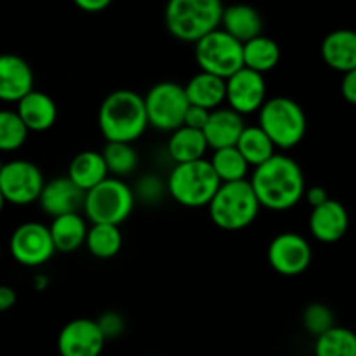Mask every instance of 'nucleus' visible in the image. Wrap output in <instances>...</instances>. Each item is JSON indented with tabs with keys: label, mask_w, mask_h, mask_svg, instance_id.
<instances>
[{
	"label": "nucleus",
	"mask_w": 356,
	"mask_h": 356,
	"mask_svg": "<svg viewBox=\"0 0 356 356\" xmlns=\"http://www.w3.org/2000/svg\"><path fill=\"white\" fill-rule=\"evenodd\" d=\"M261 207L275 212L294 209L306 195V177L302 167L292 156L277 153L250 174Z\"/></svg>",
	"instance_id": "obj_1"
},
{
	"label": "nucleus",
	"mask_w": 356,
	"mask_h": 356,
	"mask_svg": "<svg viewBox=\"0 0 356 356\" xmlns=\"http://www.w3.org/2000/svg\"><path fill=\"white\" fill-rule=\"evenodd\" d=\"M97 125L106 143L134 145L149 127L145 96L131 89H117L99 104Z\"/></svg>",
	"instance_id": "obj_2"
},
{
	"label": "nucleus",
	"mask_w": 356,
	"mask_h": 356,
	"mask_svg": "<svg viewBox=\"0 0 356 356\" xmlns=\"http://www.w3.org/2000/svg\"><path fill=\"white\" fill-rule=\"evenodd\" d=\"M225 6L219 0H170L163 10L167 31L181 42L197 44L221 28Z\"/></svg>",
	"instance_id": "obj_3"
},
{
	"label": "nucleus",
	"mask_w": 356,
	"mask_h": 356,
	"mask_svg": "<svg viewBox=\"0 0 356 356\" xmlns=\"http://www.w3.org/2000/svg\"><path fill=\"white\" fill-rule=\"evenodd\" d=\"M261 204L249 179L222 183L207 205L211 221L225 232H240L256 221Z\"/></svg>",
	"instance_id": "obj_4"
},
{
	"label": "nucleus",
	"mask_w": 356,
	"mask_h": 356,
	"mask_svg": "<svg viewBox=\"0 0 356 356\" xmlns=\"http://www.w3.org/2000/svg\"><path fill=\"white\" fill-rule=\"evenodd\" d=\"M167 195L183 207H207L218 193L221 181L211 165V160L176 163L165 179Z\"/></svg>",
	"instance_id": "obj_5"
},
{
	"label": "nucleus",
	"mask_w": 356,
	"mask_h": 356,
	"mask_svg": "<svg viewBox=\"0 0 356 356\" xmlns=\"http://www.w3.org/2000/svg\"><path fill=\"white\" fill-rule=\"evenodd\" d=\"M257 115V125L266 132L277 149L296 148L308 131L305 108L289 96L268 97Z\"/></svg>",
	"instance_id": "obj_6"
},
{
	"label": "nucleus",
	"mask_w": 356,
	"mask_h": 356,
	"mask_svg": "<svg viewBox=\"0 0 356 356\" xmlns=\"http://www.w3.org/2000/svg\"><path fill=\"white\" fill-rule=\"evenodd\" d=\"M136 205L134 190L118 177H108L86 193L83 216L92 225H124Z\"/></svg>",
	"instance_id": "obj_7"
},
{
	"label": "nucleus",
	"mask_w": 356,
	"mask_h": 356,
	"mask_svg": "<svg viewBox=\"0 0 356 356\" xmlns=\"http://www.w3.org/2000/svg\"><path fill=\"white\" fill-rule=\"evenodd\" d=\"M195 61L200 72L228 80L236 72L245 68L243 44L222 28H218L195 44Z\"/></svg>",
	"instance_id": "obj_8"
},
{
	"label": "nucleus",
	"mask_w": 356,
	"mask_h": 356,
	"mask_svg": "<svg viewBox=\"0 0 356 356\" xmlns=\"http://www.w3.org/2000/svg\"><path fill=\"white\" fill-rule=\"evenodd\" d=\"M145 104L149 125L169 134L183 127L184 117L191 106L184 86L174 80H162L149 87L145 94Z\"/></svg>",
	"instance_id": "obj_9"
},
{
	"label": "nucleus",
	"mask_w": 356,
	"mask_h": 356,
	"mask_svg": "<svg viewBox=\"0 0 356 356\" xmlns=\"http://www.w3.org/2000/svg\"><path fill=\"white\" fill-rule=\"evenodd\" d=\"M45 183L40 167L30 160H9L0 170V191L7 204L30 205L38 202Z\"/></svg>",
	"instance_id": "obj_10"
},
{
	"label": "nucleus",
	"mask_w": 356,
	"mask_h": 356,
	"mask_svg": "<svg viewBox=\"0 0 356 356\" xmlns=\"http://www.w3.org/2000/svg\"><path fill=\"white\" fill-rule=\"evenodd\" d=\"M10 256L26 268H38L56 254L49 226L38 221H26L17 226L9 240Z\"/></svg>",
	"instance_id": "obj_11"
},
{
	"label": "nucleus",
	"mask_w": 356,
	"mask_h": 356,
	"mask_svg": "<svg viewBox=\"0 0 356 356\" xmlns=\"http://www.w3.org/2000/svg\"><path fill=\"white\" fill-rule=\"evenodd\" d=\"M312 261V245L299 233H278L268 245V263L278 275L284 277H298L305 273Z\"/></svg>",
	"instance_id": "obj_12"
},
{
	"label": "nucleus",
	"mask_w": 356,
	"mask_h": 356,
	"mask_svg": "<svg viewBox=\"0 0 356 356\" xmlns=\"http://www.w3.org/2000/svg\"><path fill=\"white\" fill-rule=\"evenodd\" d=\"M268 99L266 79L261 73L242 68L226 80V103L228 108L242 117L259 113Z\"/></svg>",
	"instance_id": "obj_13"
},
{
	"label": "nucleus",
	"mask_w": 356,
	"mask_h": 356,
	"mask_svg": "<svg viewBox=\"0 0 356 356\" xmlns=\"http://www.w3.org/2000/svg\"><path fill=\"white\" fill-rule=\"evenodd\" d=\"M106 337L92 318H75L58 336L59 356H101Z\"/></svg>",
	"instance_id": "obj_14"
},
{
	"label": "nucleus",
	"mask_w": 356,
	"mask_h": 356,
	"mask_svg": "<svg viewBox=\"0 0 356 356\" xmlns=\"http://www.w3.org/2000/svg\"><path fill=\"white\" fill-rule=\"evenodd\" d=\"M83 202H86V191L80 190L68 176L49 179L38 198L40 209L52 219L83 211Z\"/></svg>",
	"instance_id": "obj_15"
},
{
	"label": "nucleus",
	"mask_w": 356,
	"mask_h": 356,
	"mask_svg": "<svg viewBox=\"0 0 356 356\" xmlns=\"http://www.w3.org/2000/svg\"><path fill=\"white\" fill-rule=\"evenodd\" d=\"M35 75L30 63L17 54H0V101L19 103L33 90Z\"/></svg>",
	"instance_id": "obj_16"
},
{
	"label": "nucleus",
	"mask_w": 356,
	"mask_h": 356,
	"mask_svg": "<svg viewBox=\"0 0 356 356\" xmlns=\"http://www.w3.org/2000/svg\"><path fill=\"white\" fill-rule=\"evenodd\" d=\"M308 226L315 240L322 243H336L343 240L350 229V214L339 200L330 198L320 207L312 209Z\"/></svg>",
	"instance_id": "obj_17"
},
{
	"label": "nucleus",
	"mask_w": 356,
	"mask_h": 356,
	"mask_svg": "<svg viewBox=\"0 0 356 356\" xmlns=\"http://www.w3.org/2000/svg\"><path fill=\"white\" fill-rule=\"evenodd\" d=\"M245 120L240 113L233 111L232 108L221 106L218 110L211 111L207 125L202 132H204L205 139H207L209 148L225 149L233 148L238 143L240 136L245 131Z\"/></svg>",
	"instance_id": "obj_18"
},
{
	"label": "nucleus",
	"mask_w": 356,
	"mask_h": 356,
	"mask_svg": "<svg viewBox=\"0 0 356 356\" xmlns=\"http://www.w3.org/2000/svg\"><path fill=\"white\" fill-rule=\"evenodd\" d=\"M322 59L329 68L344 73L356 70V30L337 28L322 40Z\"/></svg>",
	"instance_id": "obj_19"
},
{
	"label": "nucleus",
	"mask_w": 356,
	"mask_h": 356,
	"mask_svg": "<svg viewBox=\"0 0 356 356\" xmlns=\"http://www.w3.org/2000/svg\"><path fill=\"white\" fill-rule=\"evenodd\" d=\"M16 111L30 132H45L58 120V104L42 90H31L16 104Z\"/></svg>",
	"instance_id": "obj_20"
},
{
	"label": "nucleus",
	"mask_w": 356,
	"mask_h": 356,
	"mask_svg": "<svg viewBox=\"0 0 356 356\" xmlns=\"http://www.w3.org/2000/svg\"><path fill=\"white\" fill-rule=\"evenodd\" d=\"M264 21L259 10L245 3H235V6L225 7L222 13L221 28L228 31L236 40L247 44L256 37L263 35Z\"/></svg>",
	"instance_id": "obj_21"
},
{
	"label": "nucleus",
	"mask_w": 356,
	"mask_h": 356,
	"mask_svg": "<svg viewBox=\"0 0 356 356\" xmlns=\"http://www.w3.org/2000/svg\"><path fill=\"white\" fill-rule=\"evenodd\" d=\"M191 106L214 111L226 103V80L211 73L198 72L184 83Z\"/></svg>",
	"instance_id": "obj_22"
},
{
	"label": "nucleus",
	"mask_w": 356,
	"mask_h": 356,
	"mask_svg": "<svg viewBox=\"0 0 356 356\" xmlns=\"http://www.w3.org/2000/svg\"><path fill=\"white\" fill-rule=\"evenodd\" d=\"M89 228L90 226L87 225L86 216H82L80 212L52 219V222L49 225V232H51L56 252L72 254L86 245Z\"/></svg>",
	"instance_id": "obj_23"
},
{
	"label": "nucleus",
	"mask_w": 356,
	"mask_h": 356,
	"mask_svg": "<svg viewBox=\"0 0 356 356\" xmlns=\"http://www.w3.org/2000/svg\"><path fill=\"white\" fill-rule=\"evenodd\" d=\"M66 176L76 184L82 191H90L97 184L103 183L110 177L106 162H104L103 153L94 152V149H86V152L76 153L68 165V174Z\"/></svg>",
	"instance_id": "obj_24"
},
{
	"label": "nucleus",
	"mask_w": 356,
	"mask_h": 356,
	"mask_svg": "<svg viewBox=\"0 0 356 356\" xmlns=\"http://www.w3.org/2000/svg\"><path fill=\"white\" fill-rule=\"evenodd\" d=\"M209 145L204 132L183 125L170 132L167 139V153L176 163H190L204 160Z\"/></svg>",
	"instance_id": "obj_25"
},
{
	"label": "nucleus",
	"mask_w": 356,
	"mask_h": 356,
	"mask_svg": "<svg viewBox=\"0 0 356 356\" xmlns=\"http://www.w3.org/2000/svg\"><path fill=\"white\" fill-rule=\"evenodd\" d=\"M280 58L282 51L278 42L266 35H261V37L243 44V65L245 68L261 73V75L277 68Z\"/></svg>",
	"instance_id": "obj_26"
},
{
	"label": "nucleus",
	"mask_w": 356,
	"mask_h": 356,
	"mask_svg": "<svg viewBox=\"0 0 356 356\" xmlns=\"http://www.w3.org/2000/svg\"><path fill=\"white\" fill-rule=\"evenodd\" d=\"M236 149L243 155V159L249 162L250 167H259L264 162L277 155L273 141L268 138L266 132L259 125H247L245 131L240 136L236 143Z\"/></svg>",
	"instance_id": "obj_27"
},
{
	"label": "nucleus",
	"mask_w": 356,
	"mask_h": 356,
	"mask_svg": "<svg viewBox=\"0 0 356 356\" xmlns=\"http://www.w3.org/2000/svg\"><path fill=\"white\" fill-rule=\"evenodd\" d=\"M122 245H124V236L120 226L90 225L86 240V247L90 256L97 259H111L120 252Z\"/></svg>",
	"instance_id": "obj_28"
},
{
	"label": "nucleus",
	"mask_w": 356,
	"mask_h": 356,
	"mask_svg": "<svg viewBox=\"0 0 356 356\" xmlns=\"http://www.w3.org/2000/svg\"><path fill=\"white\" fill-rule=\"evenodd\" d=\"M209 160H211L212 169L218 174L221 183H235V181L249 179L247 176H249L250 165L243 159L242 153L236 149V146H233V148L216 149Z\"/></svg>",
	"instance_id": "obj_29"
},
{
	"label": "nucleus",
	"mask_w": 356,
	"mask_h": 356,
	"mask_svg": "<svg viewBox=\"0 0 356 356\" xmlns=\"http://www.w3.org/2000/svg\"><path fill=\"white\" fill-rule=\"evenodd\" d=\"M101 153H103L111 177L120 179V177L131 176L139 165L138 152L134 145H129V143H106Z\"/></svg>",
	"instance_id": "obj_30"
},
{
	"label": "nucleus",
	"mask_w": 356,
	"mask_h": 356,
	"mask_svg": "<svg viewBox=\"0 0 356 356\" xmlns=\"http://www.w3.org/2000/svg\"><path fill=\"white\" fill-rule=\"evenodd\" d=\"M315 356H356V332L334 327L315 339Z\"/></svg>",
	"instance_id": "obj_31"
},
{
	"label": "nucleus",
	"mask_w": 356,
	"mask_h": 356,
	"mask_svg": "<svg viewBox=\"0 0 356 356\" xmlns=\"http://www.w3.org/2000/svg\"><path fill=\"white\" fill-rule=\"evenodd\" d=\"M30 131L23 124L16 110H0V153H10L19 149L26 143Z\"/></svg>",
	"instance_id": "obj_32"
},
{
	"label": "nucleus",
	"mask_w": 356,
	"mask_h": 356,
	"mask_svg": "<svg viewBox=\"0 0 356 356\" xmlns=\"http://www.w3.org/2000/svg\"><path fill=\"white\" fill-rule=\"evenodd\" d=\"M302 327L316 339L336 327V315L323 302H312L302 312Z\"/></svg>",
	"instance_id": "obj_33"
},
{
	"label": "nucleus",
	"mask_w": 356,
	"mask_h": 356,
	"mask_svg": "<svg viewBox=\"0 0 356 356\" xmlns=\"http://www.w3.org/2000/svg\"><path fill=\"white\" fill-rule=\"evenodd\" d=\"M163 193H167V184L163 183L160 177L152 176V174L143 176L134 190L136 198H141V200L149 202V204H152V202L160 200Z\"/></svg>",
	"instance_id": "obj_34"
},
{
	"label": "nucleus",
	"mask_w": 356,
	"mask_h": 356,
	"mask_svg": "<svg viewBox=\"0 0 356 356\" xmlns=\"http://www.w3.org/2000/svg\"><path fill=\"white\" fill-rule=\"evenodd\" d=\"M106 341L118 339L125 332V318L117 312H106L96 320Z\"/></svg>",
	"instance_id": "obj_35"
},
{
	"label": "nucleus",
	"mask_w": 356,
	"mask_h": 356,
	"mask_svg": "<svg viewBox=\"0 0 356 356\" xmlns=\"http://www.w3.org/2000/svg\"><path fill=\"white\" fill-rule=\"evenodd\" d=\"M209 117H211V111L209 110H204V108L198 106H190L186 117H184V125L191 129H197V131H204L209 122Z\"/></svg>",
	"instance_id": "obj_36"
},
{
	"label": "nucleus",
	"mask_w": 356,
	"mask_h": 356,
	"mask_svg": "<svg viewBox=\"0 0 356 356\" xmlns=\"http://www.w3.org/2000/svg\"><path fill=\"white\" fill-rule=\"evenodd\" d=\"M341 94L350 104H356V70L348 72L341 80Z\"/></svg>",
	"instance_id": "obj_37"
},
{
	"label": "nucleus",
	"mask_w": 356,
	"mask_h": 356,
	"mask_svg": "<svg viewBox=\"0 0 356 356\" xmlns=\"http://www.w3.org/2000/svg\"><path fill=\"white\" fill-rule=\"evenodd\" d=\"M305 198H306V202H308L309 207H312V209L320 207V205H323L325 202L330 200L329 193H327V190L323 186L308 188V190H306Z\"/></svg>",
	"instance_id": "obj_38"
},
{
	"label": "nucleus",
	"mask_w": 356,
	"mask_h": 356,
	"mask_svg": "<svg viewBox=\"0 0 356 356\" xmlns=\"http://www.w3.org/2000/svg\"><path fill=\"white\" fill-rule=\"evenodd\" d=\"M17 302V294L9 285H0V313L13 309Z\"/></svg>",
	"instance_id": "obj_39"
},
{
	"label": "nucleus",
	"mask_w": 356,
	"mask_h": 356,
	"mask_svg": "<svg viewBox=\"0 0 356 356\" xmlns=\"http://www.w3.org/2000/svg\"><path fill=\"white\" fill-rule=\"evenodd\" d=\"M76 7L83 13H89V14H97V13H103L104 9L110 7V0H76Z\"/></svg>",
	"instance_id": "obj_40"
},
{
	"label": "nucleus",
	"mask_w": 356,
	"mask_h": 356,
	"mask_svg": "<svg viewBox=\"0 0 356 356\" xmlns=\"http://www.w3.org/2000/svg\"><path fill=\"white\" fill-rule=\"evenodd\" d=\"M47 287H49L47 275H44V273L35 275V278H33V289H35V291L42 292V291H45Z\"/></svg>",
	"instance_id": "obj_41"
},
{
	"label": "nucleus",
	"mask_w": 356,
	"mask_h": 356,
	"mask_svg": "<svg viewBox=\"0 0 356 356\" xmlns=\"http://www.w3.org/2000/svg\"><path fill=\"white\" fill-rule=\"evenodd\" d=\"M6 198H3V195H2V191H0V214H2L3 212V207H6Z\"/></svg>",
	"instance_id": "obj_42"
},
{
	"label": "nucleus",
	"mask_w": 356,
	"mask_h": 356,
	"mask_svg": "<svg viewBox=\"0 0 356 356\" xmlns=\"http://www.w3.org/2000/svg\"><path fill=\"white\" fill-rule=\"evenodd\" d=\"M3 163H6V162H3V160H2V159H0V170H2V167H3Z\"/></svg>",
	"instance_id": "obj_43"
},
{
	"label": "nucleus",
	"mask_w": 356,
	"mask_h": 356,
	"mask_svg": "<svg viewBox=\"0 0 356 356\" xmlns=\"http://www.w3.org/2000/svg\"><path fill=\"white\" fill-rule=\"evenodd\" d=\"M0 254H2V252H0Z\"/></svg>",
	"instance_id": "obj_44"
}]
</instances>
